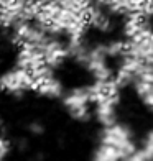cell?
<instances>
[{
  "mask_svg": "<svg viewBox=\"0 0 153 161\" xmlns=\"http://www.w3.org/2000/svg\"><path fill=\"white\" fill-rule=\"evenodd\" d=\"M94 100L92 89H74L64 97V107L74 119H86L89 115V104Z\"/></svg>",
  "mask_w": 153,
  "mask_h": 161,
  "instance_id": "obj_1",
  "label": "cell"
},
{
  "mask_svg": "<svg viewBox=\"0 0 153 161\" xmlns=\"http://www.w3.org/2000/svg\"><path fill=\"white\" fill-rule=\"evenodd\" d=\"M31 87H33V77L23 68L12 71L0 79V91L8 94H21L25 91H30Z\"/></svg>",
  "mask_w": 153,
  "mask_h": 161,
  "instance_id": "obj_2",
  "label": "cell"
},
{
  "mask_svg": "<svg viewBox=\"0 0 153 161\" xmlns=\"http://www.w3.org/2000/svg\"><path fill=\"white\" fill-rule=\"evenodd\" d=\"M102 143H109V145H114L117 146L119 150H122L125 155L132 153L133 150H137L135 143L132 142V136H130V131L125 127H120V125H107L102 131V138H100Z\"/></svg>",
  "mask_w": 153,
  "mask_h": 161,
  "instance_id": "obj_3",
  "label": "cell"
},
{
  "mask_svg": "<svg viewBox=\"0 0 153 161\" xmlns=\"http://www.w3.org/2000/svg\"><path fill=\"white\" fill-rule=\"evenodd\" d=\"M127 155L122 150H119L117 146L109 145V143H102L99 145V148L94 153L92 161H123Z\"/></svg>",
  "mask_w": 153,
  "mask_h": 161,
  "instance_id": "obj_4",
  "label": "cell"
},
{
  "mask_svg": "<svg viewBox=\"0 0 153 161\" xmlns=\"http://www.w3.org/2000/svg\"><path fill=\"white\" fill-rule=\"evenodd\" d=\"M123 161H153V156L142 146V148H137L132 153H128V155L123 158Z\"/></svg>",
  "mask_w": 153,
  "mask_h": 161,
  "instance_id": "obj_5",
  "label": "cell"
},
{
  "mask_svg": "<svg viewBox=\"0 0 153 161\" xmlns=\"http://www.w3.org/2000/svg\"><path fill=\"white\" fill-rule=\"evenodd\" d=\"M8 153V143L7 140H3L2 135H0V159H3V156Z\"/></svg>",
  "mask_w": 153,
  "mask_h": 161,
  "instance_id": "obj_6",
  "label": "cell"
}]
</instances>
